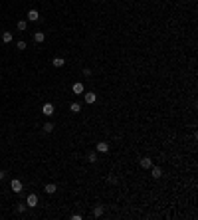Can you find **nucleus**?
Segmentation results:
<instances>
[{
	"instance_id": "nucleus-13",
	"label": "nucleus",
	"mask_w": 198,
	"mask_h": 220,
	"mask_svg": "<svg viewBox=\"0 0 198 220\" xmlns=\"http://www.w3.org/2000/svg\"><path fill=\"white\" fill-rule=\"evenodd\" d=\"M2 42H6V44H8V42H12V32H4V34H2Z\"/></svg>"
},
{
	"instance_id": "nucleus-9",
	"label": "nucleus",
	"mask_w": 198,
	"mask_h": 220,
	"mask_svg": "<svg viewBox=\"0 0 198 220\" xmlns=\"http://www.w3.org/2000/svg\"><path fill=\"white\" fill-rule=\"evenodd\" d=\"M44 190H46L48 194H53V192H56V190H58V187H56L53 182H50V185H46V187H44Z\"/></svg>"
},
{
	"instance_id": "nucleus-19",
	"label": "nucleus",
	"mask_w": 198,
	"mask_h": 220,
	"mask_svg": "<svg viewBox=\"0 0 198 220\" xmlns=\"http://www.w3.org/2000/svg\"><path fill=\"white\" fill-rule=\"evenodd\" d=\"M16 46H18V50H26V42H18Z\"/></svg>"
},
{
	"instance_id": "nucleus-8",
	"label": "nucleus",
	"mask_w": 198,
	"mask_h": 220,
	"mask_svg": "<svg viewBox=\"0 0 198 220\" xmlns=\"http://www.w3.org/2000/svg\"><path fill=\"white\" fill-rule=\"evenodd\" d=\"M151 174L155 177V179H160V177H163V169H160V167H152Z\"/></svg>"
},
{
	"instance_id": "nucleus-4",
	"label": "nucleus",
	"mask_w": 198,
	"mask_h": 220,
	"mask_svg": "<svg viewBox=\"0 0 198 220\" xmlns=\"http://www.w3.org/2000/svg\"><path fill=\"white\" fill-rule=\"evenodd\" d=\"M28 20H30V22H38L40 20L38 10H30V12H28Z\"/></svg>"
},
{
	"instance_id": "nucleus-5",
	"label": "nucleus",
	"mask_w": 198,
	"mask_h": 220,
	"mask_svg": "<svg viewBox=\"0 0 198 220\" xmlns=\"http://www.w3.org/2000/svg\"><path fill=\"white\" fill-rule=\"evenodd\" d=\"M141 167H143V169H151L152 167V161L149 159V157H143V159H141Z\"/></svg>"
},
{
	"instance_id": "nucleus-12",
	"label": "nucleus",
	"mask_w": 198,
	"mask_h": 220,
	"mask_svg": "<svg viewBox=\"0 0 198 220\" xmlns=\"http://www.w3.org/2000/svg\"><path fill=\"white\" fill-rule=\"evenodd\" d=\"M52 64H53V67H61L64 64H66V62H64V58H53Z\"/></svg>"
},
{
	"instance_id": "nucleus-15",
	"label": "nucleus",
	"mask_w": 198,
	"mask_h": 220,
	"mask_svg": "<svg viewBox=\"0 0 198 220\" xmlns=\"http://www.w3.org/2000/svg\"><path fill=\"white\" fill-rule=\"evenodd\" d=\"M69 109H72L73 113H79V111H81V105H79V103H72V105H69Z\"/></svg>"
},
{
	"instance_id": "nucleus-3",
	"label": "nucleus",
	"mask_w": 198,
	"mask_h": 220,
	"mask_svg": "<svg viewBox=\"0 0 198 220\" xmlns=\"http://www.w3.org/2000/svg\"><path fill=\"white\" fill-rule=\"evenodd\" d=\"M28 208H34L36 206V204H38V196H36V194H30V196H28Z\"/></svg>"
},
{
	"instance_id": "nucleus-16",
	"label": "nucleus",
	"mask_w": 198,
	"mask_h": 220,
	"mask_svg": "<svg viewBox=\"0 0 198 220\" xmlns=\"http://www.w3.org/2000/svg\"><path fill=\"white\" fill-rule=\"evenodd\" d=\"M93 214H95V216H101V214H103V206H101V204H97V206H95V210H93Z\"/></svg>"
},
{
	"instance_id": "nucleus-21",
	"label": "nucleus",
	"mask_w": 198,
	"mask_h": 220,
	"mask_svg": "<svg viewBox=\"0 0 198 220\" xmlns=\"http://www.w3.org/2000/svg\"><path fill=\"white\" fill-rule=\"evenodd\" d=\"M4 177H6V173H4V171H0V180L4 179Z\"/></svg>"
},
{
	"instance_id": "nucleus-1",
	"label": "nucleus",
	"mask_w": 198,
	"mask_h": 220,
	"mask_svg": "<svg viewBox=\"0 0 198 220\" xmlns=\"http://www.w3.org/2000/svg\"><path fill=\"white\" fill-rule=\"evenodd\" d=\"M10 188H12L14 192H22V182H20L18 179H14L12 182H10Z\"/></svg>"
},
{
	"instance_id": "nucleus-7",
	"label": "nucleus",
	"mask_w": 198,
	"mask_h": 220,
	"mask_svg": "<svg viewBox=\"0 0 198 220\" xmlns=\"http://www.w3.org/2000/svg\"><path fill=\"white\" fill-rule=\"evenodd\" d=\"M44 40H46V34H44V32H36V34H34V42L42 44Z\"/></svg>"
},
{
	"instance_id": "nucleus-2",
	"label": "nucleus",
	"mask_w": 198,
	"mask_h": 220,
	"mask_svg": "<svg viewBox=\"0 0 198 220\" xmlns=\"http://www.w3.org/2000/svg\"><path fill=\"white\" fill-rule=\"evenodd\" d=\"M42 113L48 115V117H50V115H53V105H52V103H44V107H42Z\"/></svg>"
},
{
	"instance_id": "nucleus-14",
	"label": "nucleus",
	"mask_w": 198,
	"mask_h": 220,
	"mask_svg": "<svg viewBox=\"0 0 198 220\" xmlns=\"http://www.w3.org/2000/svg\"><path fill=\"white\" fill-rule=\"evenodd\" d=\"M53 131V123H44V133H52Z\"/></svg>"
},
{
	"instance_id": "nucleus-17",
	"label": "nucleus",
	"mask_w": 198,
	"mask_h": 220,
	"mask_svg": "<svg viewBox=\"0 0 198 220\" xmlns=\"http://www.w3.org/2000/svg\"><path fill=\"white\" fill-rule=\"evenodd\" d=\"M26 28H28V22H24V20H20V22H18V30H22V32H24Z\"/></svg>"
},
{
	"instance_id": "nucleus-20",
	"label": "nucleus",
	"mask_w": 198,
	"mask_h": 220,
	"mask_svg": "<svg viewBox=\"0 0 198 220\" xmlns=\"http://www.w3.org/2000/svg\"><path fill=\"white\" fill-rule=\"evenodd\" d=\"M18 212H26V204L20 202V204H18Z\"/></svg>"
},
{
	"instance_id": "nucleus-6",
	"label": "nucleus",
	"mask_w": 198,
	"mask_h": 220,
	"mask_svg": "<svg viewBox=\"0 0 198 220\" xmlns=\"http://www.w3.org/2000/svg\"><path fill=\"white\" fill-rule=\"evenodd\" d=\"M95 99H97V95L93 93V91L85 93V103H89V105H91V103H95Z\"/></svg>"
},
{
	"instance_id": "nucleus-18",
	"label": "nucleus",
	"mask_w": 198,
	"mask_h": 220,
	"mask_svg": "<svg viewBox=\"0 0 198 220\" xmlns=\"http://www.w3.org/2000/svg\"><path fill=\"white\" fill-rule=\"evenodd\" d=\"M87 159L91 161V163H95V161H97V155H95V153H89V157H87Z\"/></svg>"
},
{
	"instance_id": "nucleus-11",
	"label": "nucleus",
	"mask_w": 198,
	"mask_h": 220,
	"mask_svg": "<svg viewBox=\"0 0 198 220\" xmlns=\"http://www.w3.org/2000/svg\"><path fill=\"white\" fill-rule=\"evenodd\" d=\"M97 151L99 153H107V151H109V145H107V143H97Z\"/></svg>"
},
{
	"instance_id": "nucleus-10",
	"label": "nucleus",
	"mask_w": 198,
	"mask_h": 220,
	"mask_svg": "<svg viewBox=\"0 0 198 220\" xmlns=\"http://www.w3.org/2000/svg\"><path fill=\"white\" fill-rule=\"evenodd\" d=\"M72 91H73V93H81V91H83V83H73Z\"/></svg>"
}]
</instances>
